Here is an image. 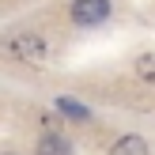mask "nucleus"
<instances>
[{"mask_svg": "<svg viewBox=\"0 0 155 155\" xmlns=\"http://www.w3.org/2000/svg\"><path fill=\"white\" fill-rule=\"evenodd\" d=\"M8 53L19 57V61H27V64H42L45 61V42L38 34H30V30H23V34L8 38Z\"/></svg>", "mask_w": 155, "mask_h": 155, "instance_id": "1", "label": "nucleus"}, {"mask_svg": "<svg viewBox=\"0 0 155 155\" xmlns=\"http://www.w3.org/2000/svg\"><path fill=\"white\" fill-rule=\"evenodd\" d=\"M110 15V0H76L72 4V23L76 27H98Z\"/></svg>", "mask_w": 155, "mask_h": 155, "instance_id": "2", "label": "nucleus"}, {"mask_svg": "<svg viewBox=\"0 0 155 155\" xmlns=\"http://www.w3.org/2000/svg\"><path fill=\"white\" fill-rule=\"evenodd\" d=\"M34 155H72V148H68V140H64V136L45 133L42 140H38V151H34Z\"/></svg>", "mask_w": 155, "mask_h": 155, "instance_id": "3", "label": "nucleus"}, {"mask_svg": "<svg viewBox=\"0 0 155 155\" xmlns=\"http://www.w3.org/2000/svg\"><path fill=\"white\" fill-rule=\"evenodd\" d=\"M110 155H148V144H144V136H121L110 148Z\"/></svg>", "mask_w": 155, "mask_h": 155, "instance_id": "4", "label": "nucleus"}, {"mask_svg": "<svg viewBox=\"0 0 155 155\" xmlns=\"http://www.w3.org/2000/svg\"><path fill=\"white\" fill-rule=\"evenodd\" d=\"M57 110L64 114V117H72V121H87V117H91V110H87V106H83V102H76V98H68V95H61V98H57Z\"/></svg>", "mask_w": 155, "mask_h": 155, "instance_id": "5", "label": "nucleus"}, {"mask_svg": "<svg viewBox=\"0 0 155 155\" xmlns=\"http://www.w3.org/2000/svg\"><path fill=\"white\" fill-rule=\"evenodd\" d=\"M136 76H140L144 83H155V57H136Z\"/></svg>", "mask_w": 155, "mask_h": 155, "instance_id": "6", "label": "nucleus"}]
</instances>
